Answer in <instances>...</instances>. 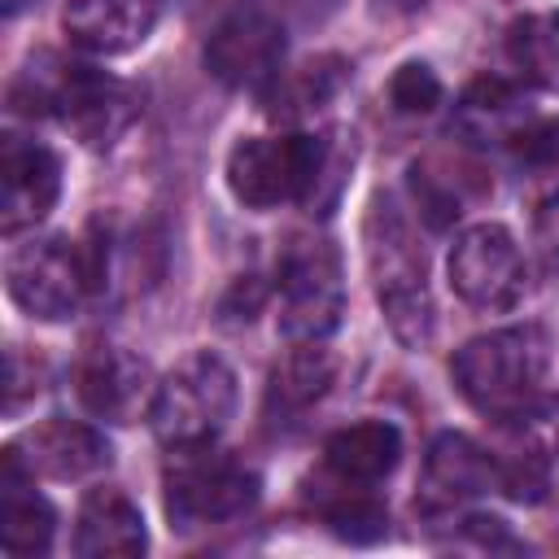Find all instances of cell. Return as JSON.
Instances as JSON below:
<instances>
[{
	"mask_svg": "<svg viewBox=\"0 0 559 559\" xmlns=\"http://www.w3.org/2000/svg\"><path fill=\"white\" fill-rule=\"evenodd\" d=\"M144 546H148L144 515L122 489L100 485V489L83 493L79 515H74V555H83V559H114V555L127 559V555H144Z\"/></svg>",
	"mask_w": 559,
	"mask_h": 559,
	"instance_id": "9a60e30c",
	"label": "cell"
},
{
	"mask_svg": "<svg viewBox=\"0 0 559 559\" xmlns=\"http://www.w3.org/2000/svg\"><path fill=\"white\" fill-rule=\"evenodd\" d=\"M384 4H389L393 13H415V9H424L428 0H384Z\"/></svg>",
	"mask_w": 559,
	"mask_h": 559,
	"instance_id": "484cf974",
	"label": "cell"
},
{
	"mask_svg": "<svg viewBox=\"0 0 559 559\" xmlns=\"http://www.w3.org/2000/svg\"><path fill=\"white\" fill-rule=\"evenodd\" d=\"M280 332L288 341H323L345 314L341 253L328 236H293L275 262Z\"/></svg>",
	"mask_w": 559,
	"mask_h": 559,
	"instance_id": "5b68a950",
	"label": "cell"
},
{
	"mask_svg": "<svg viewBox=\"0 0 559 559\" xmlns=\"http://www.w3.org/2000/svg\"><path fill=\"white\" fill-rule=\"evenodd\" d=\"M402 459V432L389 419H358L323 441V467L341 485H376Z\"/></svg>",
	"mask_w": 559,
	"mask_h": 559,
	"instance_id": "e0dca14e",
	"label": "cell"
},
{
	"mask_svg": "<svg viewBox=\"0 0 559 559\" xmlns=\"http://www.w3.org/2000/svg\"><path fill=\"white\" fill-rule=\"evenodd\" d=\"M349 166H354V144L341 135V131H328L319 135V148H314V170H310V188L301 197V205L310 214H328L349 179Z\"/></svg>",
	"mask_w": 559,
	"mask_h": 559,
	"instance_id": "44dd1931",
	"label": "cell"
},
{
	"mask_svg": "<svg viewBox=\"0 0 559 559\" xmlns=\"http://www.w3.org/2000/svg\"><path fill=\"white\" fill-rule=\"evenodd\" d=\"M319 135H245L227 153V188L245 210L301 201L310 188Z\"/></svg>",
	"mask_w": 559,
	"mask_h": 559,
	"instance_id": "ba28073f",
	"label": "cell"
},
{
	"mask_svg": "<svg viewBox=\"0 0 559 559\" xmlns=\"http://www.w3.org/2000/svg\"><path fill=\"white\" fill-rule=\"evenodd\" d=\"M511 153L524 166L559 170V118H533L511 131Z\"/></svg>",
	"mask_w": 559,
	"mask_h": 559,
	"instance_id": "cb8c5ba5",
	"label": "cell"
},
{
	"mask_svg": "<svg viewBox=\"0 0 559 559\" xmlns=\"http://www.w3.org/2000/svg\"><path fill=\"white\" fill-rule=\"evenodd\" d=\"M9 100L22 114L66 118L87 144H109L135 118V96L127 83H118L83 61H61V57H39V66L31 61L17 74Z\"/></svg>",
	"mask_w": 559,
	"mask_h": 559,
	"instance_id": "3957f363",
	"label": "cell"
},
{
	"mask_svg": "<svg viewBox=\"0 0 559 559\" xmlns=\"http://www.w3.org/2000/svg\"><path fill=\"white\" fill-rule=\"evenodd\" d=\"M341 83H345V61H341V57H314V61H306V66L297 70L293 87H288L293 109H310V105L328 100Z\"/></svg>",
	"mask_w": 559,
	"mask_h": 559,
	"instance_id": "d4e9b609",
	"label": "cell"
},
{
	"mask_svg": "<svg viewBox=\"0 0 559 559\" xmlns=\"http://www.w3.org/2000/svg\"><path fill=\"white\" fill-rule=\"evenodd\" d=\"M13 450L31 476H48V480H83L109 467L114 459L100 428L83 419H66V415H48L35 428H26Z\"/></svg>",
	"mask_w": 559,
	"mask_h": 559,
	"instance_id": "4fadbf2b",
	"label": "cell"
},
{
	"mask_svg": "<svg viewBox=\"0 0 559 559\" xmlns=\"http://www.w3.org/2000/svg\"><path fill=\"white\" fill-rule=\"evenodd\" d=\"M35 476L17 459V450H4V476H0V546L9 555H44L57 533V511L44 493L31 489Z\"/></svg>",
	"mask_w": 559,
	"mask_h": 559,
	"instance_id": "2e32d148",
	"label": "cell"
},
{
	"mask_svg": "<svg viewBox=\"0 0 559 559\" xmlns=\"http://www.w3.org/2000/svg\"><path fill=\"white\" fill-rule=\"evenodd\" d=\"M61 197V162L48 144L9 135L0 148V227L17 236L48 218Z\"/></svg>",
	"mask_w": 559,
	"mask_h": 559,
	"instance_id": "8fae6325",
	"label": "cell"
},
{
	"mask_svg": "<svg viewBox=\"0 0 559 559\" xmlns=\"http://www.w3.org/2000/svg\"><path fill=\"white\" fill-rule=\"evenodd\" d=\"M336 380V358L319 345V341H297L275 367H271V384L266 397L271 406H280L284 415H297L306 406H314Z\"/></svg>",
	"mask_w": 559,
	"mask_h": 559,
	"instance_id": "d6986e66",
	"label": "cell"
},
{
	"mask_svg": "<svg viewBox=\"0 0 559 559\" xmlns=\"http://www.w3.org/2000/svg\"><path fill=\"white\" fill-rule=\"evenodd\" d=\"M162 17V0H70L61 13V31L70 44L96 52V57H118L140 48Z\"/></svg>",
	"mask_w": 559,
	"mask_h": 559,
	"instance_id": "5bb4252c",
	"label": "cell"
},
{
	"mask_svg": "<svg viewBox=\"0 0 559 559\" xmlns=\"http://www.w3.org/2000/svg\"><path fill=\"white\" fill-rule=\"evenodd\" d=\"M389 100L397 114H432L441 105V79L424 61H406L389 79Z\"/></svg>",
	"mask_w": 559,
	"mask_h": 559,
	"instance_id": "603a6c76",
	"label": "cell"
},
{
	"mask_svg": "<svg viewBox=\"0 0 559 559\" xmlns=\"http://www.w3.org/2000/svg\"><path fill=\"white\" fill-rule=\"evenodd\" d=\"M231 411H236V371L218 354L197 349L157 380L148 402V424L162 445L183 450V445H210L227 428Z\"/></svg>",
	"mask_w": 559,
	"mask_h": 559,
	"instance_id": "277c9868",
	"label": "cell"
},
{
	"mask_svg": "<svg viewBox=\"0 0 559 559\" xmlns=\"http://www.w3.org/2000/svg\"><path fill=\"white\" fill-rule=\"evenodd\" d=\"M362 245H367V271L376 284V301L384 310L389 332L406 349H424L437 328V306L428 288V258L397 210L393 197H376L362 223Z\"/></svg>",
	"mask_w": 559,
	"mask_h": 559,
	"instance_id": "6da1fadb",
	"label": "cell"
},
{
	"mask_svg": "<svg viewBox=\"0 0 559 559\" xmlns=\"http://www.w3.org/2000/svg\"><path fill=\"white\" fill-rule=\"evenodd\" d=\"M498 454H489L480 441H472L467 432H437L424 459V485L432 498L441 502H459V498H476L498 489Z\"/></svg>",
	"mask_w": 559,
	"mask_h": 559,
	"instance_id": "ac0fdd59",
	"label": "cell"
},
{
	"mask_svg": "<svg viewBox=\"0 0 559 559\" xmlns=\"http://www.w3.org/2000/svg\"><path fill=\"white\" fill-rule=\"evenodd\" d=\"M323 520H328V528H332L336 537H345V542H376V537L389 533V511H384L371 493H362V489H349L345 498L328 502V507H323Z\"/></svg>",
	"mask_w": 559,
	"mask_h": 559,
	"instance_id": "7402d4cb",
	"label": "cell"
},
{
	"mask_svg": "<svg viewBox=\"0 0 559 559\" xmlns=\"http://www.w3.org/2000/svg\"><path fill=\"white\" fill-rule=\"evenodd\" d=\"M284 66V26L262 4H236L218 17L205 39V70L236 92H262L280 79Z\"/></svg>",
	"mask_w": 559,
	"mask_h": 559,
	"instance_id": "30bf717a",
	"label": "cell"
},
{
	"mask_svg": "<svg viewBox=\"0 0 559 559\" xmlns=\"http://www.w3.org/2000/svg\"><path fill=\"white\" fill-rule=\"evenodd\" d=\"M546 371H550V341L533 323L472 336L450 358V376H454L459 393L493 419L528 415L533 402L542 397Z\"/></svg>",
	"mask_w": 559,
	"mask_h": 559,
	"instance_id": "7a4b0ae2",
	"label": "cell"
},
{
	"mask_svg": "<svg viewBox=\"0 0 559 559\" xmlns=\"http://www.w3.org/2000/svg\"><path fill=\"white\" fill-rule=\"evenodd\" d=\"M258 489H262L258 472L231 454H218L214 441L183 445L166 467V515L179 528L231 524L245 511H253Z\"/></svg>",
	"mask_w": 559,
	"mask_h": 559,
	"instance_id": "8992f818",
	"label": "cell"
},
{
	"mask_svg": "<svg viewBox=\"0 0 559 559\" xmlns=\"http://www.w3.org/2000/svg\"><path fill=\"white\" fill-rule=\"evenodd\" d=\"M445 275H450V288L476 310H511L528 284L524 253L502 223L463 227L450 245Z\"/></svg>",
	"mask_w": 559,
	"mask_h": 559,
	"instance_id": "9c48e42d",
	"label": "cell"
},
{
	"mask_svg": "<svg viewBox=\"0 0 559 559\" xmlns=\"http://www.w3.org/2000/svg\"><path fill=\"white\" fill-rule=\"evenodd\" d=\"M148 362L122 345H96L79 362V402L105 424H131L153 402Z\"/></svg>",
	"mask_w": 559,
	"mask_h": 559,
	"instance_id": "7c38bea8",
	"label": "cell"
},
{
	"mask_svg": "<svg viewBox=\"0 0 559 559\" xmlns=\"http://www.w3.org/2000/svg\"><path fill=\"white\" fill-rule=\"evenodd\" d=\"M4 288L31 319H70L92 293L83 245L66 236H31L26 245H13L4 258Z\"/></svg>",
	"mask_w": 559,
	"mask_h": 559,
	"instance_id": "52a82bcc",
	"label": "cell"
},
{
	"mask_svg": "<svg viewBox=\"0 0 559 559\" xmlns=\"http://www.w3.org/2000/svg\"><path fill=\"white\" fill-rule=\"evenodd\" d=\"M507 61L533 87L559 92V13H528L507 31Z\"/></svg>",
	"mask_w": 559,
	"mask_h": 559,
	"instance_id": "ffe728a7",
	"label": "cell"
}]
</instances>
